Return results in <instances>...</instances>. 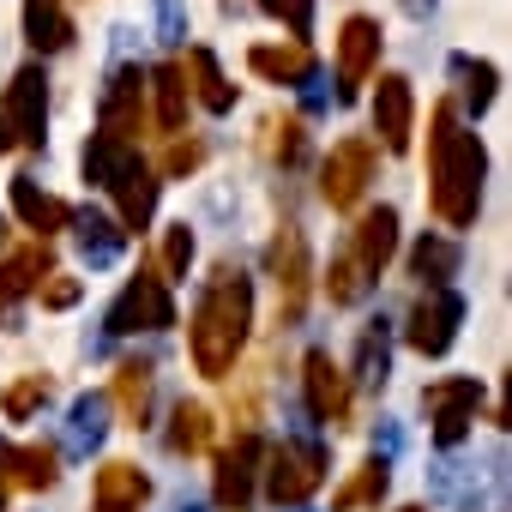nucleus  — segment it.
Masks as SVG:
<instances>
[{"mask_svg": "<svg viewBox=\"0 0 512 512\" xmlns=\"http://www.w3.org/2000/svg\"><path fill=\"white\" fill-rule=\"evenodd\" d=\"M0 512H7V482H0Z\"/></svg>", "mask_w": 512, "mask_h": 512, "instance_id": "obj_42", "label": "nucleus"}, {"mask_svg": "<svg viewBox=\"0 0 512 512\" xmlns=\"http://www.w3.org/2000/svg\"><path fill=\"white\" fill-rule=\"evenodd\" d=\"M211 410L205 404H175V416H169V452L175 458H193V452H205L211 446Z\"/></svg>", "mask_w": 512, "mask_h": 512, "instance_id": "obj_32", "label": "nucleus"}, {"mask_svg": "<svg viewBox=\"0 0 512 512\" xmlns=\"http://www.w3.org/2000/svg\"><path fill=\"white\" fill-rule=\"evenodd\" d=\"M103 434H109V398L103 392L73 398V410H67V458H91L103 446Z\"/></svg>", "mask_w": 512, "mask_h": 512, "instance_id": "obj_25", "label": "nucleus"}, {"mask_svg": "<svg viewBox=\"0 0 512 512\" xmlns=\"http://www.w3.org/2000/svg\"><path fill=\"white\" fill-rule=\"evenodd\" d=\"M55 272V253H49V235H37V241H25V247H13L7 260H0V308H13L19 296H31L43 278Z\"/></svg>", "mask_w": 512, "mask_h": 512, "instance_id": "obj_19", "label": "nucleus"}, {"mask_svg": "<svg viewBox=\"0 0 512 512\" xmlns=\"http://www.w3.org/2000/svg\"><path fill=\"white\" fill-rule=\"evenodd\" d=\"M37 290H43V308H55V314L79 302V278H55V272H49V278H43Z\"/></svg>", "mask_w": 512, "mask_h": 512, "instance_id": "obj_39", "label": "nucleus"}, {"mask_svg": "<svg viewBox=\"0 0 512 512\" xmlns=\"http://www.w3.org/2000/svg\"><path fill=\"white\" fill-rule=\"evenodd\" d=\"M452 79H458V91H464V103L482 115L488 103H494V91H500V73L488 67V61H470V55H452Z\"/></svg>", "mask_w": 512, "mask_h": 512, "instance_id": "obj_34", "label": "nucleus"}, {"mask_svg": "<svg viewBox=\"0 0 512 512\" xmlns=\"http://www.w3.org/2000/svg\"><path fill=\"white\" fill-rule=\"evenodd\" d=\"M157 19H163V37H181V7L175 0H157Z\"/></svg>", "mask_w": 512, "mask_h": 512, "instance_id": "obj_40", "label": "nucleus"}, {"mask_svg": "<svg viewBox=\"0 0 512 512\" xmlns=\"http://www.w3.org/2000/svg\"><path fill=\"white\" fill-rule=\"evenodd\" d=\"M458 326H464V296L452 284H428V296H416V308H410L404 338L416 356H446L458 344Z\"/></svg>", "mask_w": 512, "mask_h": 512, "instance_id": "obj_7", "label": "nucleus"}, {"mask_svg": "<svg viewBox=\"0 0 512 512\" xmlns=\"http://www.w3.org/2000/svg\"><path fill=\"white\" fill-rule=\"evenodd\" d=\"M260 476H266V494H272L278 506H302V500L320 494V482H326V446L296 434V440H284V446L266 452Z\"/></svg>", "mask_w": 512, "mask_h": 512, "instance_id": "obj_4", "label": "nucleus"}, {"mask_svg": "<svg viewBox=\"0 0 512 512\" xmlns=\"http://www.w3.org/2000/svg\"><path fill=\"white\" fill-rule=\"evenodd\" d=\"M55 476H61V452L55 446H0V482H13V488H31V494H43V488H55Z\"/></svg>", "mask_w": 512, "mask_h": 512, "instance_id": "obj_22", "label": "nucleus"}, {"mask_svg": "<svg viewBox=\"0 0 512 512\" xmlns=\"http://www.w3.org/2000/svg\"><path fill=\"white\" fill-rule=\"evenodd\" d=\"M247 326H253V284H247L241 266H217L211 284L199 290V308H193V326H187L193 368L205 380H223L247 350Z\"/></svg>", "mask_w": 512, "mask_h": 512, "instance_id": "obj_2", "label": "nucleus"}, {"mask_svg": "<svg viewBox=\"0 0 512 512\" xmlns=\"http://www.w3.org/2000/svg\"><path fill=\"white\" fill-rule=\"evenodd\" d=\"M422 410H428V422H434V440L452 452V446L470 434L476 410H482V380H470V374L434 380V386H422Z\"/></svg>", "mask_w": 512, "mask_h": 512, "instance_id": "obj_8", "label": "nucleus"}, {"mask_svg": "<svg viewBox=\"0 0 512 512\" xmlns=\"http://www.w3.org/2000/svg\"><path fill=\"white\" fill-rule=\"evenodd\" d=\"M380 67V19H344L338 31V103H356L368 73Z\"/></svg>", "mask_w": 512, "mask_h": 512, "instance_id": "obj_12", "label": "nucleus"}, {"mask_svg": "<svg viewBox=\"0 0 512 512\" xmlns=\"http://www.w3.org/2000/svg\"><path fill=\"white\" fill-rule=\"evenodd\" d=\"M73 241H79V253H85V266L91 272H103V266H115L121 253H127V229L115 223V217H103V211H73Z\"/></svg>", "mask_w": 512, "mask_h": 512, "instance_id": "obj_20", "label": "nucleus"}, {"mask_svg": "<svg viewBox=\"0 0 512 512\" xmlns=\"http://www.w3.org/2000/svg\"><path fill=\"white\" fill-rule=\"evenodd\" d=\"M49 398H55V380L49 374H25V380H13L7 392H0V410H7V422H31L37 410H49Z\"/></svg>", "mask_w": 512, "mask_h": 512, "instance_id": "obj_33", "label": "nucleus"}, {"mask_svg": "<svg viewBox=\"0 0 512 512\" xmlns=\"http://www.w3.org/2000/svg\"><path fill=\"white\" fill-rule=\"evenodd\" d=\"M115 398H121V416L127 428H145L151 422V398H157V368L145 356H127L115 368Z\"/></svg>", "mask_w": 512, "mask_h": 512, "instance_id": "obj_23", "label": "nucleus"}, {"mask_svg": "<svg viewBox=\"0 0 512 512\" xmlns=\"http://www.w3.org/2000/svg\"><path fill=\"white\" fill-rule=\"evenodd\" d=\"M103 187L115 193V205H121V217H115V223H121L127 235H133V229H145V223L157 217V175L139 163V151H133V157H121V169H115Z\"/></svg>", "mask_w": 512, "mask_h": 512, "instance_id": "obj_16", "label": "nucleus"}, {"mask_svg": "<svg viewBox=\"0 0 512 512\" xmlns=\"http://www.w3.org/2000/svg\"><path fill=\"white\" fill-rule=\"evenodd\" d=\"M482 175L488 151L476 133L458 127V103H434V133H428V199L446 229H470L482 211Z\"/></svg>", "mask_w": 512, "mask_h": 512, "instance_id": "obj_1", "label": "nucleus"}, {"mask_svg": "<svg viewBox=\"0 0 512 512\" xmlns=\"http://www.w3.org/2000/svg\"><path fill=\"white\" fill-rule=\"evenodd\" d=\"M302 392H308L314 422L350 428V380H344V368L332 362V350H308V356H302Z\"/></svg>", "mask_w": 512, "mask_h": 512, "instance_id": "obj_13", "label": "nucleus"}, {"mask_svg": "<svg viewBox=\"0 0 512 512\" xmlns=\"http://www.w3.org/2000/svg\"><path fill=\"white\" fill-rule=\"evenodd\" d=\"M109 338H133V332H169L175 326V302H169V278L163 272H139L115 302H109Z\"/></svg>", "mask_w": 512, "mask_h": 512, "instance_id": "obj_5", "label": "nucleus"}, {"mask_svg": "<svg viewBox=\"0 0 512 512\" xmlns=\"http://www.w3.org/2000/svg\"><path fill=\"white\" fill-rule=\"evenodd\" d=\"M404 512H428V506H404Z\"/></svg>", "mask_w": 512, "mask_h": 512, "instance_id": "obj_43", "label": "nucleus"}, {"mask_svg": "<svg viewBox=\"0 0 512 512\" xmlns=\"http://www.w3.org/2000/svg\"><path fill=\"white\" fill-rule=\"evenodd\" d=\"M368 181H374V145L368 139H338L332 157H326V169H320L326 205L332 211H356L362 193H368Z\"/></svg>", "mask_w": 512, "mask_h": 512, "instance_id": "obj_9", "label": "nucleus"}, {"mask_svg": "<svg viewBox=\"0 0 512 512\" xmlns=\"http://www.w3.org/2000/svg\"><path fill=\"white\" fill-rule=\"evenodd\" d=\"M350 260L362 266V278L374 284L386 266H392V253H398V211L392 205H374V211H362V223H356V235H350Z\"/></svg>", "mask_w": 512, "mask_h": 512, "instance_id": "obj_15", "label": "nucleus"}, {"mask_svg": "<svg viewBox=\"0 0 512 512\" xmlns=\"http://www.w3.org/2000/svg\"><path fill=\"white\" fill-rule=\"evenodd\" d=\"M199 163H205V139H169V151H163V175L169 181H187Z\"/></svg>", "mask_w": 512, "mask_h": 512, "instance_id": "obj_37", "label": "nucleus"}, {"mask_svg": "<svg viewBox=\"0 0 512 512\" xmlns=\"http://www.w3.org/2000/svg\"><path fill=\"white\" fill-rule=\"evenodd\" d=\"M145 500H151V476L139 464H127V458H109L97 470V482H91V506L97 512H139Z\"/></svg>", "mask_w": 512, "mask_h": 512, "instance_id": "obj_18", "label": "nucleus"}, {"mask_svg": "<svg viewBox=\"0 0 512 512\" xmlns=\"http://www.w3.org/2000/svg\"><path fill=\"white\" fill-rule=\"evenodd\" d=\"M187 266H193V229L169 223L163 229V278H187Z\"/></svg>", "mask_w": 512, "mask_h": 512, "instance_id": "obj_36", "label": "nucleus"}, {"mask_svg": "<svg viewBox=\"0 0 512 512\" xmlns=\"http://www.w3.org/2000/svg\"><path fill=\"white\" fill-rule=\"evenodd\" d=\"M260 13H272L290 37H308V25H314V0H260Z\"/></svg>", "mask_w": 512, "mask_h": 512, "instance_id": "obj_38", "label": "nucleus"}, {"mask_svg": "<svg viewBox=\"0 0 512 512\" xmlns=\"http://www.w3.org/2000/svg\"><path fill=\"white\" fill-rule=\"evenodd\" d=\"M374 133L392 157L410 151V133H416V91L404 73H380V91H374Z\"/></svg>", "mask_w": 512, "mask_h": 512, "instance_id": "obj_14", "label": "nucleus"}, {"mask_svg": "<svg viewBox=\"0 0 512 512\" xmlns=\"http://www.w3.org/2000/svg\"><path fill=\"white\" fill-rule=\"evenodd\" d=\"M386 380H392V332H386V320H368L356 332V386L386 392Z\"/></svg>", "mask_w": 512, "mask_h": 512, "instance_id": "obj_24", "label": "nucleus"}, {"mask_svg": "<svg viewBox=\"0 0 512 512\" xmlns=\"http://www.w3.org/2000/svg\"><path fill=\"white\" fill-rule=\"evenodd\" d=\"M398 7H404V13H410V19H428V13H434V7H440V0H398Z\"/></svg>", "mask_w": 512, "mask_h": 512, "instance_id": "obj_41", "label": "nucleus"}, {"mask_svg": "<svg viewBox=\"0 0 512 512\" xmlns=\"http://www.w3.org/2000/svg\"><path fill=\"white\" fill-rule=\"evenodd\" d=\"M151 91H157V127L181 133L187 127V73H181V61H163L151 73Z\"/></svg>", "mask_w": 512, "mask_h": 512, "instance_id": "obj_28", "label": "nucleus"}, {"mask_svg": "<svg viewBox=\"0 0 512 512\" xmlns=\"http://www.w3.org/2000/svg\"><path fill=\"white\" fill-rule=\"evenodd\" d=\"M260 151H266L272 163L296 169V163L308 157V133H302V121H296V115H266V121H260Z\"/></svg>", "mask_w": 512, "mask_h": 512, "instance_id": "obj_29", "label": "nucleus"}, {"mask_svg": "<svg viewBox=\"0 0 512 512\" xmlns=\"http://www.w3.org/2000/svg\"><path fill=\"white\" fill-rule=\"evenodd\" d=\"M452 272H458V241H452V235H422V241L410 247V278L446 284Z\"/></svg>", "mask_w": 512, "mask_h": 512, "instance_id": "obj_31", "label": "nucleus"}, {"mask_svg": "<svg viewBox=\"0 0 512 512\" xmlns=\"http://www.w3.org/2000/svg\"><path fill=\"white\" fill-rule=\"evenodd\" d=\"M49 139V79L43 67H19L0 97V157L7 151H43Z\"/></svg>", "mask_w": 512, "mask_h": 512, "instance_id": "obj_3", "label": "nucleus"}, {"mask_svg": "<svg viewBox=\"0 0 512 512\" xmlns=\"http://www.w3.org/2000/svg\"><path fill=\"white\" fill-rule=\"evenodd\" d=\"M25 43H31L37 55L73 49V19H67L61 0H25Z\"/></svg>", "mask_w": 512, "mask_h": 512, "instance_id": "obj_26", "label": "nucleus"}, {"mask_svg": "<svg viewBox=\"0 0 512 512\" xmlns=\"http://www.w3.org/2000/svg\"><path fill=\"white\" fill-rule=\"evenodd\" d=\"M386 488H392V470H386V458H368L338 494H332V512H356V506H380L386 500Z\"/></svg>", "mask_w": 512, "mask_h": 512, "instance_id": "obj_30", "label": "nucleus"}, {"mask_svg": "<svg viewBox=\"0 0 512 512\" xmlns=\"http://www.w3.org/2000/svg\"><path fill=\"white\" fill-rule=\"evenodd\" d=\"M181 73L193 79V97H199V109H211V115H229V109H235V85L223 79V67H217V55H211V49H187Z\"/></svg>", "mask_w": 512, "mask_h": 512, "instance_id": "obj_27", "label": "nucleus"}, {"mask_svg": "<svg viewBox=\"0 0 512 512\" xmlns=\"http://www.w3.org/2000/svg\"><path fill=\"white\" fill-rule=\"evenodd\" d=\"M247 67L260 73V79H272V85H290V91H308L314 85V49L296 37V43H253L247 49Z\"/></svg>", "mask_w": 512, "mask_h": 512, "instance_id": "obj_17", "label": "nucleus"}, {"mask_svg": "<svg viewBox=\"0 0 512 512\" xmlns=\"http://www.w3.org/2000/svg\"><path fill=\"white\" fill-rule=\"evenodd\" d=\"M266 272L278 284V326H302L308 314V241L296 223H284L266 247Z\"/></svg>", "mask_w": 512, "mask_h": 512, "instance_id": "obj_6", "label": "nucleus"}, {"mask_svg": "<svg viewBox=\"0 0 512 512\" xmlns=\"http://www.w3.org/2000/svg\"><path fill=\"white\" fill-rule=\"evenodd\" d=\"M368 290H374V284L362 278V266L350 260V253H338V260H332V278H326V296H332L338 308H356Z\"/></svg>", "mask_w": 512, "mask_h": 512, "instance_id": "obj_35", "label": "nucleus"}, {"mask_svg": "<svg viewBox=\"0 0 512 512\" xmlns=\"http://www.w3.org/2000/svg\"><path fill=\"white\" fill-rule=\"evenodd\" d=\"M260 464H266V446H260V434H253V428H241L235 446L217 452V482H211V488H217V506H223V512H247V506H253Z\"/></svg>", "mask_w": 512, "mask_h": 512, "instance_id": "obj_10", "label": "nucleus"}, {"mask_svg": "<svg viewBox=\"0 0 512 512\" xmlns=\"http://www.w3.org/2000/svg\"><path fill=\"white\" fill-rule=\"evenodd\" d=\"M13 211H19V223H25V229H37V235H55V229H67V223H73V205H67V199H55L37 175H13Z\"/></svg>", "mask_w": 512, "mask_h": 512, "instance_id": "obj_21", "label": "nucleus"}, {"mask_svg": "<svg viewBox=\"0 0 512 512\" xmlns=\"http://www.w3.org/2000/svg\"><path fill=\"white\" fill-rule=\"evenodd\" d=\"M145 73L139 67H115L109 73V85H103V109H97V133H109V139H127V145H139V133H145Z\"/></svg>", "mask_w": 512, "mask_h": 512, "instance_id": "obj_11", "label": "nucleus"}]
</instances>
